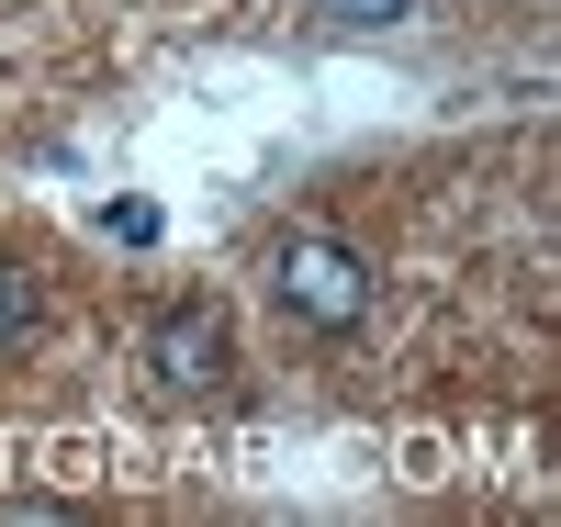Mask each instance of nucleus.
<instances>
[{"label": "nucleus", "mask_w": 561, "mask_h": 527, "mask_svg": "<svg viewBox=\"0 0 561 527\" xmlns=\"http://www.w3.org/2000/svg\"><path fill=\"white\" fill-rule=\"evenodd\" d=\"M45 325H57V293H45L34 259H0V370H23L45 348Z\"/></svg>", "instance_id": "nucleus-3"}, {"label": "nucleus", "mask_w": 561, "mask_h": 527, "mask_svg": "<svg viewBox=\"0 0 561 527\" xmlns=\"http://www.w3.org/2000/svg\"><path fill=\"white\" fill-rule=\"evenodd\" d=\"M147 370L169 381V393H214V381L237 370V359H225V314L214 303H169L158 337H147Z\"/></svg>", "instance_id": "nucleus-2"}, {"label": "nucleus", "mask_w": 561, "mask_h": 527, "mask_svg": "<svg viewBox=\"0 0 561 527\" xmlns=\"http://www.w3.org/2000/svg\"><path fill=\"white\" fill-rule=\"evenodd\" d=\"M270 303L293 325H314V337H359L370 259L348 248V236H325V225H293V236H270Z\"/></svg>", "instance_id": "nucleus-1"}, {"label": "nucleus", "mask_w": 561, "mask_h": 527, "mask_svg": "<svg viewBox=\"0 0 561 527\" xmlns=\"http://www.w3.org/2000/svg\"><path fill=\"white\" fill-rule=\"evenodd\" d=\"M337 34H382V23H404V0H314Z\"/></svg>", "instance_id": "nucleus-4"}]
</instances>
